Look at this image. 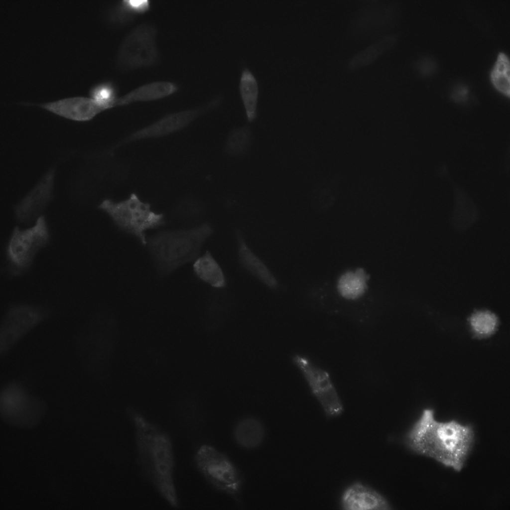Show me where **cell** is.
<instances>
[{
    "instance_id": "obj_1",
    "label": "cell",
    "mask_w": 510,
    "mask_h": 510,
    "mask_svg": "<svg viewBox=\"0 0 510 510\" xmlns=\"http://www.w3.org/2000/svg\"><path fill=\"white\" fill-rule=\"evenodd\" d=\"M475 439L471 424L454 419L439 421L433 409L426 408L407 432L405 443L415 453L459 472L465 466Z\"/></svg>"
},
{
    "instance_id": "obj_2",
    "label": "cell",
    "mask_w": 510,
    "mask_h": 510,
    "mask_svg": "<svg viewBox=\"0 0 510 510\" xmlns=\"http://www.w3.org/2000/svg\"><path fill=\"white\" fill-rule=\"evenodd\" d=\"M128 415L134 427L137 459L142 472L167 503L177 507L175 460L169 436L138 412L130 410Z\"/></svg>"
},
{
    "instance_id": "obj_3",
    "label": "cell",
    "mask_w": 510,
    "mask_h": 510,
    "mask_svg": "<svg viewBox=\"0 0 510 510\" xmlns=\"http://www.w3.org/2000/svg\"><path fill=\"white\" fill-rule=\"evenodd\" d=\"M213 232L211 226L204 223L190 229L162 231L147 239L146 245L157 271L166 275L194 261Z\"/></svg>"
},
{
    "instance_id": "obj_4",
    "label": "cell",
    "mask_w": 510,
    "mask_h": 510,
    "mask_svg": "<svg viewBox=\"0 0 510 510\" xmlns=\"http://www.w3.org/2000/svg\"><path fill=\"white\" fill-rule=\"evenodd\" d=\"M98 208L108 215L120 230L135 237L144 245L147 243L145 232L165 222L163 214L153 212L149 204L142 201L134 193L121 201L105 199Z\"/></svg>"
},
{
    "instance_id": "obj_5",
    "label": "cell",
    "mask_w": 510,
    "mask_h": 510,
    "mask_svg": "<svg viewBox=\"0 0 510 510\" xmlns=\"http://www.w3.org/2000/svg\"><path fill=\"white\" fill-rule=\"evenodd\" d=\"M50 232L43 215L30 227H15L6 248V258L10 273L21 275L31 266L37 253L49 242Z\"/></svg>"
},
{
    "instance_id": "obj_6",
    "label": "cell",
    "mask_w": 510,
    "mask_h": 510,
    "mask_svg": "<svg viewBox=\"0 0 510 510\" xmlns=\"http://www.w3.org/2000/svg\"><path fill=\"white\" fill-rule=\"evenodd\" d=\"M0 407L5 421L20 427L36 425L47 409L43 399L32 394L26 386L17 380L10 381L1 388Z\"/></svg>"
},
{
    "instance_id": "obj_7",
    "label": "cell",
    "mask_w": 510,
    "mask_h": 510,
    "mask_svg": "<svg viewBox=\"0 0 510 510\" xmlns=\"http://www.w3.org/2000/svg\"><path fill=\"white\" fill-rule=\"evenodd\" d=\"M156 28L149 23H141L124 37L119 48L116 63L122 71L147 67L159 60Z\"/></svg>"
},
{
    "instance_id": "obj_8",
    "label": "cell",
    "mask_w": 510,
    "mask_h": 510,
    "mask_svg": "<svg viewBox=\"0 0 510 510\" xmlns=\"http://www.w3.org/2000/svg\"><path fill=\"white\" fill-rule=\"evenodd\" d=\"M49 311L40 306L17 304L4 313L0 326V355L5 357L25 337L49 316Z\"/></svg>"
},
{
    "instance_id": "obj_9",
    "label": "cell",
    "mask_w": 510,
    "mask_h": 510,
    "mask_svg": "<svg viewBox=\"0 0 510 510\" xmlns=\"http://www.w3.org/2000/svg\"><path fill=\"white\" fill-rule=\"evenodd\" d=\"M194 462L205 480L217 490L230 494L239 490L241 479L238 470L227 456L213 446H200Z\"/></svg>"
},
{
    "instance_id": "obj_10",
    "label": "cell",
    "mask_w": 510,
    "mask_h": 510,
    "mask_svg": "<svg viewBox=\"0 0 510 510\" xmlns=\"http://www.w3.org/2000/svg\"><path fill=\"white\" fill-rule=\"evenodd\" d=\"M292 360L302 373L326 415L331 417L341 415L343 404L328 373L301 355H294Z\"/></svg>"
},
{
    "instance_id": "obj_11",
    "label": "cell",
    "mask_w": 510,
    "mask_h": 510,
    "mask_svg": "<svg viewBox=\"0 0 510 510\" xmlns=\"http://www.w3.org/2000/svg\"><path fill=\"white\" fill-rule=\"evenodd\" d=\"M394 5L372 0L361 8L355 14L350 31L354 35L376 36L385 31L393 18Z\"/></svg>"
},
{
    "instance_id": "obj_12",
    "label": "cell",
    "mask_w": 510,
    "mask_h": 510,
    "mask_svg": "<svg viewBox=\"0 0 510 510\" xmlns=\"http://www.w3.org/2000/svg\"><path fill=\"white\" fill-rule=\"evenodd\" d=\"M222 101V97L217 96L199 108L167 115L134 132L129 140L159 137L174 133L188 126L200 114L218 106Z\"/></svg>"
},
{
    "instance_id": "obj_13",
    "label": "cell",
    "mask_w": 510,
    "mask_h": 510,
    "mask_svg": "<svg viewBox=\"0 0 510 510\" xmlns=\"http://www.w3.org/2000/svg\"><path fill=\"white\" fill-rule=\"evenodd\" d=\"M54 173L47 172L39 183L15 206L14 214L20 224L34 223L50 202L52 193Z\"/></svg>"
},
{
    "instance_id": "obj_14",
    "label": "cell",
    "mask_w": 510,
    "mask_h": 510,
    "mask_svg": "<svg viewBox=\"0 0 510 510\" xmlns=\"http://www.w3.org/2000/svg\"><path fill=\"white\" fill-rule=\"evenodd\" d=\"M37 105L55 115L76 122L90 121L108 110L90 97L83 96L66 98Z\"/></svg>"
},
{
    "instance_id": "obj_15",
    "label": "cell",
    "mask_w": 510,
    "mask_h": 510,
    "mask_svg": "<svg viewBox=\"0 0 510 510\" xmlns=\"http://www.w3.org/2000/svg\"><path fill=\"white\" fill-rule=\"evenodd\" d=\"M341 506L346 510H387L391 506L381 493L361 482H355L343 492Z\"/></svg>"
},
{
    "instance_id": "obj_16",
    "label": "cell",
    "mask_w": 510,
    "mask_h": 510,
    "mask_svg": "<svg viewBox=\"0 0 510 510\" xmlns=\"http://www.w3.org/2000/svg\"><path fill=\"white\" fill-rule=\"evenodd\" d=\"M238 245V256L242 267L250 274L268 287L278 288V282L270 269L248 247L241 232H236Z\"/></svg>"
},
{
    "instance_id": "obj_17",
    "label": "cell",
    "mask_w": 510,
    "mask_h": 510,
    "mask_svg": "<svg viewBox=\"0 0 510 510\" xmlns=\"http://www.w3.org/2000/svg\"><path fill=\"white\" fill-rule=\"evenodd\" d=\"M178 90L177 85L168 81H158L141 85L119 97L117 107L136 102H149L168 97Z\"/></svg>"
},
{
    "instance_id": "obj_18",
    "label": "cell",
    "mask_w": 510,
    "mask_h": 510,
    "mask_svg": "<svg viewBox=\"0 0 510 510\" xmlns=\"http://www.w3.org/2000/svg\"><path fill=\"white\" fill-rule=\"evenodd\" d=\"M233 435L239 446L251 449L259 446L262 443L265 430L259 420L249 417L241 419L236 423Z\"/></svg>"
},
{
    "instance_id": "obj_19",
    "label": "cell",
    "mask_w": 510,
    "mask_h": 510,
    "mask_svg": "<svg viewBox=\"0 0 510 510\" xmlns=\"http://www.w3.org/2000/svg\"><path fill=\"white\" fill-rule=\"evenodd\" d=\"M239 88L247 119L252 122L257 116L259 86L256 77L247 67L242 71Z\"/></svg>"
},
{
    "instance_id": "obj_20",
    "label": "cell",
    "mask_w": 510,
    "mask_h": 510,
    "mask_svg": "<svg viewBox=\"0 0 510 510\" xmlns=\"http://www.w3.org/2000/svg\"><path fill=\"white\" fill-rule=\"evenodd\" d=\"M397 37L395 34L381 36L376 41L354 55L348 61V68L353 70L372 64L394 45Z\"/></svg>"
},
{
    "instance_id": "obj_21",
    "label": "cell",
    "mask_w": 510,
    "mask_h": 510,
    "mask_svg": "<svg viewBox=\"0 0 510 510\" xmlns=\"http://www.w3.org/2000/svg\"><path fill=\"white\" fill-rule=\"evenodd\" d=\"M193 269L199 279L214 287L220 288L226 285L223 269L209 251L194 260Z\"/></svg>"
},
{
    "instance_id": "obj_22",
    "label": "cell",
    "mask_w": 510,
    "mask_h": 510,
    "mask_svg": "<svg viewBox=\"0 0 510 510\" xmlns=\"http://www.w3.org/2000/svg\"><path fill=\"white\" fill-rule=\"evenodd\" d=\"M368 278L369 276L362 268H358L355 271H348L339 279L338 291L345 298L357 299L365 293Z\"/></svg>"
},
{
    "instance_id": "obj_23",
    "label": "cell",
    "mask_w": 510,
    "mask_h": 510,
    "mask_svg": "<svg viewBox=\"0 0 510 510\" xmlns=\"http://www.w3.org/2000/svg\"><path fill=\"white\" fill-rule=\"evenodd\" d=\"M149 7L148 0H123L111 9L109 19L114 23H127L137 15L147 11Z\"/></svg>"
},
{
    "instance_id": "obj_24",
    "label": "cell",
    "mask_w": 510,
    "mask_h": 510,
    "mask_svg": "<svg viewBox=\"0 0 510 510\" xmlns=\"http://www.w3.org/2000/svg\"><path fill=\"white\" fill-rule=\"evenodd\" d=\"M252 142L251 129L247 126L232 129L225 145V150L233 156H243L249 151Z\"/></svg>"
},
{
    "instance_id": "obj_25",
    "label": "cell",
    "mask_w": 510,
    "mask_h": 510,
    "mask_svg": "<svg viewBox=\"0 0 510 510\" xmlns=\"http://www.w3.org/2000/svg\"><path fill=\"white\" fill-rule=\"evenodd\" d=\"M491 82L500 92L510 95V64L507 54L500 52L490 72Z\"/></svg>"
},
{
    "instance_id": "obj_26",
    "label": "cell",
    "mask_w": 510,
    "mask_h": 510,
    "mask_svg": "<svg viewBox=\"0 0 510 510\" xmlns=\"http://www.w3.org/2000/svg\"><path fill=\"white\" fill-rule=\"evenodd\" d=\"M89 97L107 110L117 107L118 96L114 85L109 82H104L93 87L89 91Z\"/></svg>"
},
{
    "instance_id": "obj_27",
    "label": "cell",
    "mask_w": 510,
    "mask_h": 510,
    "mask_svg": "<svg viewBox=\"0 0 510 510\" xmlns=\"http://www.w3.org/2000/svg\"><path fill=\"white\" fill-rule=\"evenodd\" d=\"M471 326L479 336H487L493 333L496 329L498 319L496 315L488 311H478L470 318Z\"/></svg>"
},
{
    "instance_id": "obj_28",
    "label": "cell",
    "mask_w": 510,
    "mask_h": 510,
    "mask_svg": "<svg viewBox=\"0 0 510 510\" xmlns=\"http://www.w3.org/2000/svg\"><path fill=\"white\" fill-rule=\"evenodd\" d=\"M203 212V205L198 201L194 200L181 203L176 211L177 217L186 221L195 220L200 217Z\"/></svg>"
}]
</instances>
